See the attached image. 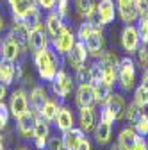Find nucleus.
<instances>
[{
    "label": "nucleus",
    "mask_w": 148,
    "mask_h": 150,
    "mask_svg": "<svg viewBox=\"0 0 148 150\" xmlns=\"http://www.w3.org/2000/svg\"><path fill=\"white\" fill-rule=\"evenodd\" d=\"M20 150H25V148H20Z\"/></svg>",
    "instance_id": "obj_52"
},
{
    "label": "nucleus",
    "mask_w": 148,
    "mask_h": 150,
    "mask_svg": "<svg viewBox=\"0 0 148 150\" xmlns=\"http://www.w3.org/2000/svg\"><path fill=\"white\" fill-rule=\"evenodd\" d=\"M50 47V38L47 34V30L43 27L36 29V30H30V36H29V48L32 52H39L43 48H48Z\"/></svg>",
    "instance_id": "obj_19"
},
{
    "label": "nucleus",
    "mask_w": 148,
    "mask_h": 150,
    "mask_svg": "<svg viewBox=\"0 0 148 150\" xmlns=\"http://www.w3.org/2000/svg\"><path fill=\"white\" fill-rule=\"evenodd\" d=\"M68 9H70V0H57V2H55V7H54V11L57 13L63 20L68 16Z\"/></svg>",
    "instance_id": "obj_40"
},
{
    "label": "nucleus",
    "mask_w": 148,
    "mask_h": 150,
    "mask_svg": "<svg viewBox=\"0 0 148 150\" xmlns=\"http://www.w3.org/2000/svg\"><path fill=\"white\" fill-rule=\"evenodd\" d=\"M22 23L29 29V30H36V29H39L43 23H41V9H38V6L36 7H32L29 13H27V16L22 20Z\"/></svg>",
    "instance_id": "obj_27"
},
{
    "label": "nucleus",
    "mask_w": 148,
    "mask_h": 150,
    "mask_svg": "<svg viewBox=\"0 0 148 150\" xmlns=\"http://www.w3.org/2000/svg\"><path fill=\"white\" fill-rule=\"evenodd\" d=\"M22 79V66H20V61L16 63H7V61H2V73H0V81H2L6 86L13 84V82H18Z\"/></svg>",
    "instance_id": "obj_13"
},
{
    "label": "nucleus",
    "mask_w": 148,
    "mask_h": 150,
    "mask_svg": "<svg viewBox=\"0 0 148 150\" xmlns=\"http://www.w3.org/2000/svg\"><path fill=\"white\" fill-rule=\"evenodd\" d=\"M34 64H36V70H38L39 77L45 82H52L54 77L57 75V71L63 66V57L50 45L48 48L34 52Z\"/></svg>",
    "instance_id": "obj_1"
},
{
    "label": "nucleus",
    "mask_w": 148,
    "mask_h": 150,
    "mask_svg": "<svg viewBox=\"0 0 148 150\" xmlns=\"http://www.w3.org/2000/svg\"><path fill=\"white\" fill-rule=\"evenodd\" d=\"M116 82H118V88L125 93L132 91L136 86V63L128 55L120 59V64L116 70Z\"/></svg>",
    "instance_id": "obj_2"
},
{
    "label": "nucleus",
    "mask_w": 148,
    "mask_h": 150,
    "mask_svg": "<svg viewBox=\"0 0 148 150\" xmlns=\"http://www.w3.org/2000/svg\"><path fill=\"white\" fill-rule=\"evenodd\" d=\"M50 84H52V91H54L55 98H59V100H64L73 89V81L64 70H59Z\"/></svg>",
    "instance_id": "obj_6"
},
{
    "label": "nucleus",
    "mask_w": 148,
    "mask_h": 150,
    "mask_svg": "<svg viewBox=\"0 0 148 150\" xmlns=\"http://www.w3.org/2000/svg\"><path fill=\"white\" fill-rule=\"evenodd\" d=\"M121 47L127 54H136V50L141 47V38L136 25L127 23L121 30Z\"/></svg>",
    "instance_id": "obj_7"
},
{
    "label": "nucleus",
    "mask_w": 148,
    "mask_h": 150,
    "mask_svg": "<svg viewBox=\"0 0 148 150\" xmlns=\"http://www.w3.org/2000/svg\"><path fill=\"white\" fill-rule=\"evenodd\" d=\"M75 43H77V36L73 34V30L68 29V27H64V29L61 30V34H59L57 38H54V40L50 41L52 48L57 52L61 57H64V55L73 48V45H75Z\"/></svg>",
    "instance_id": "obj_4"
},
{
    "label": "nucleus",
    "mask_w": 148,
    "mask_h": 150,
    "mask_svg": "<svg viewBox=\"0 0 148 150\" xmlns=\"http://www.w3.org/2000/svg\"><path fill=\"white\" fill-rule=\"evenodd\" d=\"M136 54H137V63L141 64V68H148V45H141L137 50H136Z\"/></svg>",
    "instance_id": "obj_39"
},
{
    "label": "nucleus",
    "mask_w": 148,
    "mask_h": 150,
    "mask_svg": "<svg viewBox=\"0 0 148 150\" xmlns=\"http://www.w3.org/2000/svg\"><path fill=\"white\" fill-rule=\"evenodd\" d=\"M0 150H4V139H2V136H0Z\"/></svg>",
    "instance_id": "obj_50"
},
{
    "label": "nucleus",
    "mask_w": 148,
    "mask_h": 150,
    "mask_svg": "<svg viewBox=\"0 0 148 150\" xmlns=\"http://www.w3.org/2000/svg\"><path fill=\"white\" fill-rule=\"evenodd\" d=\"M87 55H89V54H87L86 45H84L82 41H77L75 45H73V48L64 55V59H66V64H68L70 68L77 70V68H80V66H84V64H86Z\"/></svg>",
    "instance_id": "obj_10"
},
{
    "label": "nucleus",
    "mask_w": 148,
    "mask_h": 150,
    "mask_svg": "<svg viewBox=\"0 0 148 150\" xmlns=\"http://www.w3.org/2000/svg\"><path fill=\"white\" fill-rule=\"evenodd\" d=\"M107 109H109V112L113 115V118L114 120H121L123 116H125V109H127V102H125V98L121 97V95H111L109 97V100L104 104Z\"/></svg>",
    "instance_id": "obj_21"
},
{
    "label": "nucleus",
    "mask_w": 148,
    "mask_h": 150,
    "mask_svg": "<svg viewBox=\"0 0 148 150\" xmlns=\"http://www.w3.org/2000/svg\"><path fill=\"white\" fill-rule=\"evenodd\" d=\"M61 138H63V143H64V150H75L77 145L80 143V139L84 138V130L71 127L70 130H64Z\"/></svg>",
    "instance_id": "obj_24"
},
{
    "label": "nucleus",
    "mask_w": 148,
    "mask_h": 150,
    "mask_svg": "<svg viewBox=\"0 0 148 150\" xmlns=\"http://www.w3.org/2000/svg\"><path fill=\"white\" fill-rule=\"evenodd\" d=\"M9 4V9H11V14H13V20L14 22H22L23 18L27 16V13L36 7V0H7Z\"/></svg>",
    "instance_id": "obj_12"
},
{
    "label": "nucleus",
    "mask_w": 148,
    "mask_h": 150,
    "mask_svg": "<svg viewBox=\"0 0 148 150\" xmlns=\"http://www.w3.org/2000/svg\"><path fill=\"white\" fill-rule=\"evenodd\" d=\"M79 125H80V129L84 130L86 134L93 132V129L97 125L93 107H80V111H79Z\"/></svg>",
    "instance_id": "obj_23"
},
{
    "label": "nucleus",
    "mask_w": 148,
    "mask_h": 150,
    "mask_svg": "<svg viewBox=\"0 0 148 150\" xmlns=\"http://www.w3.org/2000/svg\"><path fill=\"white\" fill-rule=\"evenodd\" d=\"M75 150H91V141L84 136V138L80 139V143L77 145V148H75Z\"/></svg>",
    "instance_id": "obj_46"
},
{
    "label": "nucleus",
    "mask_w": 148,
    "mask_h": 150,
    "mask_svg": "<svg viewBox=\"0 0 148 150\" xmlns=\"http://www.w3.org/2000/svg\"><path fill=\"white\" fill-rule=\"evenodd\" d=\"M2 29H4V18H2V14H0V32H2Z\"/></svg>",
    "instance_id": "obj_49"
},
{
    "label": "nucleus",
    "mask_w": 148,
    "mask_h": 150,
    "mask_svg": "<svg viewBox=\"0 0 148 150\" xmlns=\"http://www.w3.org/2000/svg\"><path fill=\"white\" fill-rule=\"evenodd\" d=\"M59 107H61V104H59L57 100H50V98H48V102L45 104L43 111L39 112V116H41L43 120H47L48 123H52V122L55 120V116H57V112H59Z\"/></svg>",
    "instance_id": "obj_30"
},
{
    "label": "nucleus",
    "mask_w": 148,
    "mask_h": 150,
    "mask_svg": "<svg viewBox=\"0 0 148 150\" xmlns=\"http://www.w3.org/2000/svg\"><path fill=\"white\" fill-rule=\"evenodd\" d=\"M50 136V125L47 120H43L41 116L36 122V127H34V132H32V139H34V145L38 146L39 150H45L47 146V139Z\"/></svg>",
    "instance_id": "obj_15"
},
{
    "label": "nucleus",
    "mask_w": 148,
    "mask_h": 150,
    "mask_svg": "<svg viewBox=\"0 0 148 150\" xmlns=\"http://www.w3.org/2000/svg\"><path fill=\"white\" fill-rule=\"evenodd\" d=\"M136 27L141 38V45H148V16H139Z\"/></svg>",
    "instance_id": "obj_35"
},
{
    "label": "nucleus",
    "mask_w": 148,
    "mask_h": 150,
    "mask_svg": "<svg viewBox=\"0 0 148 150\" xmlns=\"http://www.w3.org/2000/svg\"><path fill=\"white\" fill-rule=\"evenodd\" d=\"M116 9L120 13V18L125 23H134L139 18L136 0H116Z\"/></svg>",
    "instance_id": "obj_14"
},
{
    "label": "nucleus",
    "mask_w": 148,
    "mask_h": 150,
    "mask_svg": "<svg viewBox=\"0 0 148 150\" xmlns=\"http://www.w3.org/2000/svg\"><path fill=\"white\" fill-rule=\"evenodd\" d=\"M7 34H11V38L20 45V48L23 50V52H27V48H29V36H30V30L22 23V22H14L11 27H9V32Z\"/></svg>",
    "instance_id": "obj_16"
},
{
    "label": "nucleus",
    "mask_w": 148,
    "mask_h": 150,
    "mask_svg": "<svg viewBox=\"0 0 148 150\" xmlns=\"http://www.w3.org/2000/svg\"><path fill=\"white\" fill-rule=\"evenodd\" d=\"M54 125L57 127L61 132H64V130H70L73 125H75V116H73L71 109L61 105V107H59V112H57V116H55V120H54Z\"/></svg>",
    "instance_id": "obj_22"
},
{
    "label": "nucleus",
    "mask_w": 148,
    "mask_h": 150,
    "mask_svg": "<svg viewBox=\"0 0 148 150\" xmlns=\"http://www.w3.org/2000/svg\"><path fill=\"white\" fill-rule=\"evenodd\" d=\"M97 104L95 88L91 84H79L77 89V105L79 107H93Z\"/></svg>",
    "instance_id": "obj_20"
},
{
    "label": "nucleus",
    "mask_w": 148,
    "mask_h": 150,
    "mask_svg": "<svg viewBox=\"0 0 148 150\" xmlns=\"http://www.w3.org/2000/svg\"><path fill=\"white\" fill-rule=\"evenodd\" d=\"M73 4H75V9L77 13L82 16V18H91L97 11V2L95 0H73Z\"/></svg>",
    "instance_id": "obj_28"
},
{
    "label": "nucleus",
    "mask_w": 148,
    "mask_h": 150,
    "mask_svg": "<svg viewBox=\"0 0 148 150\" xmlns=\"http://www.w3.org/2000/svg\"><path fill=\"white\" fill-rule=\"evenodd\" d=\"M130 150H148V143L143 136H137V139L134 141V145L130 146Z\"/></svg>",
    "instance_id": "obj_44"
},
{
    "label": "nucleus",
    "mask_w": 148,
    "mask_h": 150,
    "mask_svg": "<svg viewBox=\"0 0 148 150\" xmlns=\"http://www.w3.org/2000/svg\"><path fill=\"white\" fill-rule=\"evenodd\" d=\"M84 45H86L89 55H93V57H100L102 52L105 50V36H104L102 29L95 27V30L91 32V36L84 41Z\"/></svg>",
    "instance_id": "obj_11"
},
{
    "label": "nucleus",
    "mask_w": 148,
    "mask_h": 150,
    "mask_svg": "<svg viewBox=\"0 0 148 150\" xmlns=\"http://www.w3.org/2000/svg\"><path fill=\"white\" fill-rule=\"evenodd\" d=\"M134 102H136L137 105H141L143 109L148 107V88H146V86L139 84V86L136 88V91H134Z\"/></svg>",
    "instance_id": "obj_34"
},
{
    "label": "nucleus",
    "mask_w": 148,
    "mask_h": 150,
    "mask_svg": "<svg viewBox=\"0 0 148 150\" xmlns=\"http://www.w3.org/2000/svg\"><path fill=\"white\" fill-rule=\"evenodd\" d=\"M45 150H64L63 138H57V136H48Z\"/></svg>",
    "instance_id": "obj_38"
},
{
    "label": "nucleus",
    "mask_w": 148,
    "mask_h": 150,
    "mask_svg": "<svg viewBox=\"0 0 148 150\" xmlns=\"http://www.w3.org/2000/svg\"><path fill=\"white\" fill-rule=\"evenodd\" d=\"M48 102V95H47V89L43 86H34L29 93V105L32 111H36L39 115V112L43 111L45 104Z\"/></svg>",
    "instance_id": "obj_17"
},
{
    "label": "nucleus",
    "mask_w": 148,
    "mask_h": 150,
    "mask_svg": "<svg viewBox=\"0 0 148 150\" xmlns=\"http://www.w3.org/2000/svg\"><path fill=\"white\" fill-rule=\"evenodd\" d=\"M9 115H11L9 105H6V104H2V102H0V130H4V129L7 127Z\"/></svg>",
    "instance_id": "obj_41"
},
{
    "label": "nucleus",
    "mask_w": 148,
    "mask_h": 150,
    "mask_svg": "<svg viewBox=\"0 0 148 150\" xmlns=\"http://www.w3.org/2000/svg\"><path fill=\"white\" fill-rule=\"evenodd\" d=\"M93 30H95L93 22H91V20H84V22L79 25V29H77V34H75V36H77V40H79V41H82V43H84L87 38L91 36V32H93Z\"/></svg>",
    "instance_id": "obj_33"
},
{
    "label": "nucleus",
    "mask_w": 148,
    "mask_h": 150,
    "mask_svg": "<svg viewBox=\"0 0 148 150\" xmlns=\"http://www.w3.org/2000/svg\"><path fill=\"white\" fill-rule=\"evenodd\" d=\"M141 84L148 88V68H146V70L143 71V77H141Z\"/></svg>",
    "instance_id": "obj_48"
},
{
    "label": "nucleus",
    "mask_w": 148,
    "mask_h": 150,
    "mask_svg": "<svg viewBox=\"0 0 148 150\" xmlns=\"http://www.w3.org/2000/svg\"><path fill=\"white\" fill-rule=\"evenodd\" d=\"M0 73H2V59H0Z\"/></svg>",
    "instance_id": "obj_51"
},
{
    "label": "nucleus",
    "mask_w": 148,
    "mask_h": 150,
    "mask_svg": "<svg viewBox=\"0 0 148 150\" xmlns=\"http://www.w3.org/2000/svg\"><path fill=\"white\" fill-rule=\"evenodd\" d=\"M38 118H39L38 112L32 111V109H29L27 112H23L22 116L16 118V120H18V122H16V132L20 134L22 138L29 139V138L32 136V132H34V127H36Z\"/></svg>",
    "instance_id": "obj_8"
},
{
    "label": "nucleus",
    "mask_w": 148,
    "mask_h": 150,
    "mask_svg": "<svg viewBox=\"0 0 148 150\" xmlns=\"http://www.w3.org/2000/svg\"><path fill=\"white\" fill-rule=\"evenodd\" d=\"M25 52L20 48V45H18L11 34H6L2 38V41H0V55H2V61H7V63H16L20 61V57L23 55Z\"/></svg>",
    "instance_id": "obj_5"
},
{
    "label": "nucleus",
    "mask_w": 148,
    "mask_h": 150,
    "mask_svg": "<svg viewBox=\"0 0 148 150\" xmlns=\"http://www.w3.org/2000/svg\"><path fill=\"white\" fill-rule=\"evenodd\" d=\"M93 132H95V139H97L98 145H107V143L111 141V134H113V123L100 120V122L95 125Z\"/></svg>",
    "instance_id": "obj_25"
},
{
    "label": "nucleus",
    "mask_w": 148,
    "mask_h": 150,
    "mask_svg": "<svg viewBox=\"0 0 148 150\" xmlns=\"http://www.w3.org/2000/svg\"><path fill=\"white\" fill-rule=\"evenodd\" d=\"M116 18V7H114V2L113 0H100L97 4V11L95 14L87 18V20L93 22L95 27H105L109 23H113Z\"/></svg>",
    "instance_id": "obj_3"
},
{
    "label": "nucleus",
    "mask_w": 148,
    "mask_h": 150,
    "mask_svg": "<svg viewBox=\"0 0 148 150\" xmlns=\"http://www.w3.org/2000/svg\"><path fill=\"white\" fill-rule=\"evenodd\" d=\"M6 95H7V86H6L2 81H0V102L6 98Z\"/></svg>",
    "instance_id": "obj_47"
},
{
    "label": "nucleus",
    "mask_w": 148,
    "mask_h": 150,
    "mask_svg": "<svg viewBox=\"0 0 148 150\" xmlns=\"http://www.w3.org/2000/svg\"><path fill=\"white\" fill-rule=\"evenodd\" d=\"M100 120H104V122H109V123H113V122H114L113 115L109 112V109H107L105 105H102V111H100Z\"/></svg>",
    "instance_id": "obj_45"
},
{
    "label": "nucleus",
    "mask_w": 148,
    "mask_h": 150,
    "mask_svg": "<svg viewBox=\"0 0 148 150\" xmlns=\"http://www.w3.org/2000/svg\"><path fill=\"white\" fill-rule=\"evenodd\" d=\"M137 132L132 129V127H125L120 136H118V148L120 150H130V146L134 145V141L137 139Z\"/></svg>",
    "instance_id": "obj_26"
},
{
    "label": "nucleus",
    "mask_w": 148,
    "mask_h": 150,
    "mask_svg": "<svg viewBox=\"0 0 148 150\" xmlns=\"http://www.w3.org/2000/svg\"><path fill=\"white\" fill-rule=\"evenodd\" d=\"M75 81L79 84H89V66H80L75 70Z\"/></svg>",
    "instance_id": "obj_37"
},
{
    "label": "nucleus",
    "mask_w": 148,
    "mask_h": 150,
    "mask_svg": "<svg viewBox=\"0 0 148 150\" xmlns=\"http://www.w3.org/2000/svg\"><path fill=\"white\" fill-rule=\"evenodd\" d=\"M95 95H97V102H98L100 105H104V104L109 100V97L113 95V86H109V84L102 82L100 86L95 88Z\"/></svg>",
    "instance_id": "obj_32"
},
{
    "label": "nucleus",
    "mask_w": 148,
    "mask_h": 150,
    "mask_svg": "<svg viewBox=\"0 0 148 150\" xmlns=\"http://www.w3.org/2000/svg\"><path fill=\"white\" fill-rule=\"evenodd\" d=\"M134 130L139 134V136H143V138H146L148 136V115H143L137 118V122L134 123Z\"/></svg>",
    "instance_id": "obj_36"
},
{
    "label": "nucleus",
    "mask_w": 148,
    "mask_h": 150,
    "mask_svg": "<svg viewBox=\"0 0 148 150\" xmlns=\"http://www.w3.org/2000/svg\"><path fill=\"white\" fill-rule=\"evenodd\" d=\"M29 109H30V105H29V95H27V91L23 88L13 91L11 93V100H9V111H11V115L14 118H18V116H22L23 112H27Z\"/></svg>",
    "instance_id": "obj_9"
},
{
    "label": "nucleus",
    "mask_w": 148,
    "mask_h": 150,
    "mask_svg": "<svg viewBox=\"0 0 148 150\" xmlns=\"http://www.w3.org/2000/svg\"><path fill=\"white\" fill-rule=\"evenodd\" d=\"M141 115H143V107L137 105L136 102H132V104H128V105H127V109H125V116H123V118H125L128 123H132V125H134Z\"/></svg>",
    "instance_id": "obj_31"
},
{
    "label": "nucleus",
    "mask_w": 148,
    "mask_h": 150,
    "mask_svg": "<svg viewBox=\"0 0 148 150\" xmlns=\"http://www.w3.org/2000/svg\"><path fill=\"white\" fill-rule=\"evenodd\" d=\"M136 7L139 16H148V0H136Z\"/></svg>",
    "instance_id": "obj_43"
},
{
    "label": "nucleus",
    "mask_w": 148,
    "mask_h": 150,
    "mask_svg": "<svg viewBox=\"0 0 148 150\" xmlns=\"http://www.w3.org/2000/svg\"><path fill=\"white\" fill-rule=\"evenodd\" d=\"M102 82H104V66L100 61H95L89 66V84L93 88H97Z\"/></svg>",
    "instance_id": "obj_29"
},
{
    "label": "nucleus",
    "mask_w": 148,
    "mask_h": 150,
    "mask_svg": "<svg viewBox=\"0 0 148 150\" xmlns=\"http://www.w3.org/2000/svg\"><path fill=\"white\" fill-rule=\"evenodd\" d=\"M64 27H66V25H64V20H63V18L55 13V11H50V13L47 14L45 30H47V34H48V38H50V41L54 40V38H57Z\"/></svg>",
    "instance_id": "obj_18"
},
{
    "label": "nucleus",
    "mask_w": 148,
    "mask_h": 150,
    "mask_svg": "<svg viewBox=\"0 0 148 150\" xmlns=\"http://www.w3.org/2000/svg\"><path fill=\"white\" fill-rule=\"evenodd\" d=\"M55 2L57 0H36V4H38V7H41V9H45V11H54V7H55Z\"/></svg>",
    "instance_id": "obj_42"
}]
</instances>
